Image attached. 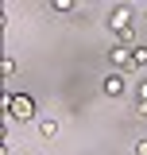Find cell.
Here are the masks:
<instances>
[{"label": "cell", "mask_w": 147, "mask_h": 155, "mask_svg": "<svg viewBox=\"0 0 147 155\" xmlns=\"http://www.w3.org/2000/svg\"><path fill=\"white\" fill-rule=\"evenodd\" d=\"M136 155H147V140H136Z\"/></svg>", "instance_id": "obj_8"}, {"label": "cell", "mask_w": 147, "mask_h": 155, "mask_svg": "<svg viewBox=\"0 0 147 155\" xmlns=\"http://www.w3.org/2000/svg\"><path fill=\"white\" fill-rule=\"evenodd\" d=\"M132 62H136V66H147V47H136V51H132Z\"/></svg>", "instance_id": "obj_6"}, {"label": "cell", "mask_w": 147, "mask_h": 155, "mask_svg": "<svg viewBox=\"0 0 147 155\" xmlns=\"http://www.w3.org/2000/svg\"><path fill=\"white\" fill-rule=\"evenodd\" d=\"M112 62H116V66H128V62H132V54L124 51V47H116V51H112Z\"/></svg>", "instance_id": "obj_5"}, {"label": "cell", "mask_w": 147, "mask_h": 155, "mask_svg": "<svg viewBox=\"0 0 147 155\" xmlns=\"http://www.w3.org/2000/svg\"><path fill=\"white\" fill-rule=\"evenodd\" d=\"M128 16H132V8H128V4H120V8L112 12V27H120V31H124V27H128Z\"/></svg>", "instance_id": "obj_4"}, {"label": "cell", "mask_w": 147, "mask_h": 155, "mask_svg": "<svg viewBox=\"0 0 147 155\" xmlns=\"http://www.w3.org/2000/svg\"><path fill=\"white\" fill-rule=\"evenodd\" d=\"M0 70H4V78H12V74H16V62H12V58H4V62H0Z\"/></svg>", "instance_id": "obj_7"}, {"label": "cell", "mask_w": 147, "mask_h": 155, "mask_svg": "<svg viewBox=\"0 0 147 155\" xmlns=\"http://www.w3.org/2000/svg\"><path fill=\"white\" fill-rule=\"evenodd\" d=\"M101 89H105V97H120V93H124V78H120V74H109L105 81H101Z\"/></svg>", "instance_id": "obj_2"}, {"label": "cell", "mask_w": 147, "mask_h": 155, "mask_svg": "<svg viewBox=\"0 0 147 155\" xmlns=\"http://www.w3.org/2000/svg\"><path fill=\"white\" fill-rule=\"evenodd\" d=\"M136 113H139V116H147V101H136Z\"/></svg>", "instance_id": "obj_10"}, {"label": "cell", "mask_w": 147, "mask_h": 155, "mask_svg": "<svg viewBox=\"0 0 147 155\" xmlns=\"http://www.w3.org/2000/svg\"><path fill=\"white\" fill-rule=\"evenodd\" d=\"M136 101H147V81H139V93H136Z\"/></svg>", "instance_id": "obj_9"}, {"label": "cell", "mask_w": 147, "mask_h": 155, "mask_svg": "<svg viewBox=\"0 0 147 155\" xmlns=\"http://www.w3.org/2000/svg\"><path fill=\"white\" fill-rule=\"evenodd\" d=\"M39 136H43V140H54L58 136V120L54 116H39Z\"/></svg>", "instance_id": "obj_3"}, {"label": "cell", "mask_w": 147, "mask_h": 155, "mask_svg": "<svg viewBox=\"0 0 147 155\" xmlns=\"http://www.w3.org/2000/svg\"><path fill=\"white\" fill-rule=\"evenodd\" d=\"M143 19H147V12H143Z\"/></svg>", "instance_id": "obj_12"}, {"label": "cell", "mask_w": 147, "mask_h": 155, "mask_svg": "<svg viewBox=\"0 0 147 155\" xmlns=\"http://www.w3.org/2000/svg\"><path fill=\"white\" fill-rule=\"evenodd\" d=\"M124 4H132V0H124Z\"/></svg>", "instance_id": "obj_11"}, {"label": "cell", "mask_w": 147, "mask_h": 155, "mask_svg": "<svg viewBox=\"0 0 147 155\" xmlns=\"http://www.w3.org/2000/svg\"><path fill=\"white\" fill-rule=\"evenodd\" d=\"M4 105H8V116H12V120H19V124H23V120H35V101H31L27 93L4 97Z\"/></svg>", "instance_id": "obj_1"}]
</instances>
